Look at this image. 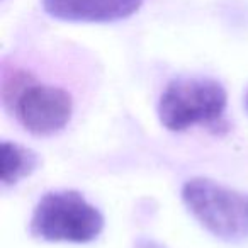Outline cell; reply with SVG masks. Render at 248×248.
<instances>
[{
  "label": "cell",
  "instance_id": "3957f363",
  "mask_svg": "<svg viewBox=\"0 0 248 248\" xmlns=\"http://www.w3.org/2000/svg\"><path fill=\"white\" fill-rule=\"evenodd\" d=\"M182 199L192 216L216 238L231 243L248 240V194L196 177L184 184Z\"/></svg>",
  "mask_w": 248,
  "mask_h": 248
},
{
  "label": "cell",
  "instance_id": "5b68a950",
  "mask_svg": "<svg viewBox=\"0 0 248 248\" xmlns=\"http://www.w3.org/2000/svg\"><path fill=\"white\" fill-rule=\"evenodd\" d=\"M145 0H41L45 12L65 22H116L135 16Z\"/></svg>",
  "mask_w": 248,
  "mask_h": 248
},
{
  "label": "cell",
  "instance_id": "277c9868",
  "mask_svg": "<svg viewBox=\"0 0 248 248\" xmlns=\"http://www.w3.org/2000/svg\"><path fill=\"white\" fill-rule=\"evenodd\" d=\"M226 109V90L219 82L204 77H182L167 85L158 102L160 123L169 131L194 126H216Z\"/></svg>",
  "mask_w": 248,
  "mask_h": 248
},
{
  "label": "cell",
  "instance_id": "6da1fadb",
  "mask_svg": "<svg viewBox=\"0 0 248 248\" xmlns=\"http://www.w3.org/2000/svg\"><path fill=\"white\" fill-rule=\"evenodd\" d=\"M2 100L26 131L51 136L70 123L73 99L65 89L39 83L32 73L17 66H4Z\"/></svg>",
  "mask_w": 248,
  "mask_h": 248
},
{
  "label": "cell",
  "instance_id": "8992f818",
  "mask_svg": "<svg viewBox=\"0 0 248 248\" xmlns=\"http://www.w3.org/2000/svg\"><path fill=\"white\" fill-rule=\"evenodd\" d=\"M38 163L39 158L32 150L11 141L2 143V184L5 187L31 175Z\"/></svg>",
  "mask_w": 248,
  "mask_h": 248
},
{
  "label": "cell",
  "instance_id": "52a82bcc",
  "mask_svg": "<svg viewBox=\"0 0 248 248\" xmlns=\"http://www.w3.org/2000/svg\"><path fill=\"white\" fill-rule=\"evenodd\" d=\"M247 107H248V95H247Z\"/></svg>",
  "mask_w": 248,
  "mask_h": 248
},
{
  "label": "cell",
  "instance_id": "7a4b0ae2",
  "mask_svg": "<svg viewBox=\"0 0 248 248\" xmlns=\"http://www.w3.org/2000/svg\"><path fill=\"white\" fill-rule=\"evenodd\" d=\"M104 228V217L95 206L77 190L48 192L36 204L31 234L45 241L89 243Z\"/></svg>",
  "mask_w": 248,
  "mask_h": 248
}]
</instances>
